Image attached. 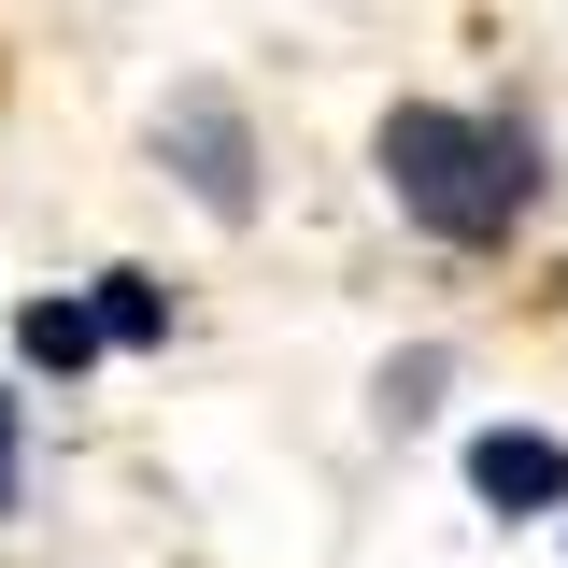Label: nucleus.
Instances as JSON below:
<instances>
[{
    "instance_id": "1",
    "label": "nucleus",
    "mask_w": 568,
    "mask_h": 568,
    "mask_svg": "<svg viewBox=\"0 0 568 568\" xmlns=\"http://www.w3.org/2000/svg\"><path fill=\"white\" fill-rule=\"evenodd\" d=\"M384 185L426 242H511V213L540 200V142L526 114H440V100H398L384 114Z\"/></svg>"
},
{
    "instance_id": "2",
    "label": "nucleus",
    "mask_w": 568,
    "mask_h": 568,
    "mask_svg": "<svg viewBox=\"0 0 568 568\" xmlns=\"http://www.w3.org/2000/svg\"><path fill=\"white\" fill-rule=\"evenodd\" d=\"M156 156L185 171V200H200L213 227H242V213H256V129H242V100H227V85H171Z\"/></svg>"
},
{
    "instance_id": "3",
    "label": "nucleus",
    "mask_w": 568,
    "mask_h": 568,
    "mask_svg": "<svg viewBox=\"0 0 568 568\" xmlns=\"http://www.w3.org/2000/svg\"><path fill=\"white\" fill-rule=\"evenodd\" d=\"M469 484H484V511H568V455L540 426H484L469 440Z\"/></svg>"
},
{
    "instance_id": "4",
    "label": "nucleus",
    "mask_w": 568,
    "mask_h": 568,
    "mask_svg": "<svg viewBox=\"0 0 568 568\" xmlns=\"http://www.w3.org/2000/svg\"><path fill=\"white\" fill-rule=\"evenodd\" d=\"M14 355H29V369H85V355H100V298H29V313H14Z\"/></svg>"
},
{
    "instance_id": "5",
    "label": "nucleus",
    "mask_w": 568,
    "mask_h": 568,
    "mask_svg": "<svg viewBox=\"0 0 568 568\" xmlns=\"http://www.w3.org/2000/svg\"><path fill=\"white\" fill-rule=\"evenodd\" d=\"M100 342H171V298H156V271H100Z\"/></svg>"
},
{
    "instance_id": "6",
    "label": "nucleus",
    "mask_w": 568,
    "mask_h": 568,
    "mask_svg": "<svg viewBox=\"0 0 568 568\" xmlns=\"http://www.w3.org/2000/svg\"><path fill=\"white\" fill-rule=\"evenodd\" d=\"M14 484H29V398L0 384V511H14Z\"/></svg>"
},
{
    "instance_id": "7",
    "label": "nucleus",
    "mask_w": 568,
    "mask_h": 568,
    "mask_svg": "<svg viewBox=\"0 0 568 568\" xmlns=\"http://www.w3.org/2000/svg\"><path fill=\"white\" fill-rule=\"evenodd\" d=\"M426 398H440V355H398V369H384V413L413 426V413H426Z\"/></svg>"
}]
</instances>
